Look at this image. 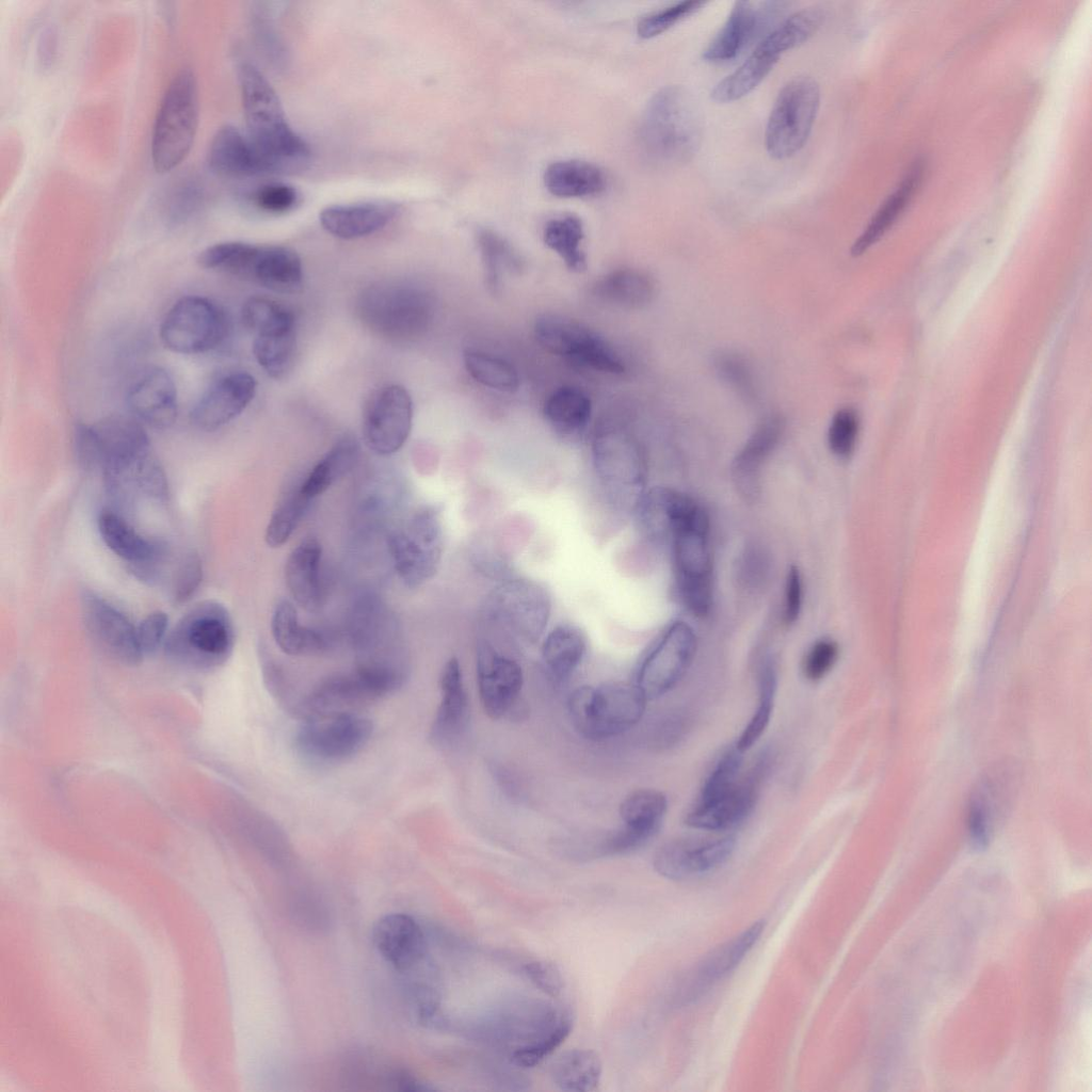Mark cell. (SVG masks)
Returning a JSON list of instances; mask_svg holds the SVG:
<instances>
[{
	"instance_id": "19",
	"label": "cell",
	"mask_w": 1092,
	"mask_h": 1092,
	"mask_svg": "<svg viewBox=\"0 0 1092 1092\" xmlns=\"http://www.w3.org/2000/svg\"><path fill=\"white\" fill-rule=\"evenodd\" d=\"M413 402L408 391L397 384L384 385L372 392L363 415L366 446L379 455L397 452L410 436Z\"/></svg>"
},
{
	"instance_id": "40",
	"label": "cell",
	"mask_w": 1092,
	"mask_h": 1092,
	"mask_svg": "<svg viewBox=\"0 0 1092 1092\" xmlns=\"http://www.w3.org/2000/svg\"><path fill=\"white\" fill-rule=\"evenodd\" d=\"M477 245L483 266L487 290L497 294L501 291L507 275H519L526 268L525 259L501 235L483 228L477 232Z\"/></svg>"
},
{
	"instance_id": "62",
	"label": "cell",
	"mask_w": 1092,
	"mask_h": 1092,
	"mask_svg": "<svg viewBox=\"0 0 1092 1092\" xmlns=\"http://www.w3.org/2000/svg\"><path fill=\"white\" fill-rule=\"evenodd\" d=\"M802 578L799 568L791 566L785 585L784 621L792 624L799 617L802 607Z\"/></svg>"
},
{
	"instance_id": "29",
	"label": "cell",
	"mask_w": 1092,
	"mask_h": 1092,
	"mask_svg": "<svg viewBox=\"0 0 1092 1092\" xmlns=\"http://www.w3.org/2000/svg\"><path fill=\"white\" fill-rule=\"evenodd\" d=\"M127 403L141 423L159 430L167 429L174 424L178 413L175 382L163 368H149L129 387Z\"/></svg>"
},
{
	"instance_id": "16",
	"label": "cell",
	"mask_w": 1092,
	"mask_h": 1092,
	"mask_svg": "<svg viewBox=\"0 0 1092 1092\" xmlns=\"http://www.w3.org/2000/svg\"><path fill=\"white\" fill-rule=\"evenodd\" d=\"M373 733L371 721L353 712L309 719L295 735L298 753L316 765L344 761L357 754Z\"/></svg>"
},
{
	"instance_id": "61",
	"label": "cell",
	"mask_w": 1092,
	"mask_h": 1092,
	"mask_svg": "<svg viewBox=\"0 0 1092 1092\" xmlns=\"http://www.w3.org/2000/svg\"><path fill=\"white\" fill-rule=\"evenodd\" d=\"M168 627V617L162 611H155L136 626L140 648L145 654L154 653L163 642Z\"/></svg>"
},
{
	"instance_id": "41",
	"label": "cell",
	"mask_w": 1092,
	"mask_h": 1092,
	"mask_svg": "<svg viewBox=\"0 0 1092 1092\" xmlns=\"http://www.w3.org/2000/svg\"><path fill=\"white\" fill-rule=\"evenodd\" d=\"M547 422L560 434L573 436L588 425L592 403L589 396L574 386H562L552 391L543 407Z\"/></svg>"
},
{
	"instance_id": "7",
	"label": "cell",
	"mask_w": 1092,
	"mask_h": 1092,
	"mask_svg": "<svg viewBox=\"0 0 1092 1092\" xmlns=\"http://www.w3.org/2000/svg\"><path fill=\"white\" fill-rule=\"evenodd\" d=\"M235 630L228 610L219 601L204 600L183 614L165 639L167 654L186 663L210 668L230 656Z\"/></svg>"
},
{
	"instance_id": "42",
	"label": "cell",
	"mask_w": 1092,
	"mask_h": 1092,
	"mask_svg": "<svg viewBox=\"0 0 1092 1092\" xmlns=\"http://www.w3.org/2000/svg\"><path fill=\"white\" fill-rule=\"evenodd\" d=\"M601 1060L592 1049H571L560 1055L551 1064L550 1077L563 1091H594L600 1081Z\"/></svg>"
},
{
	"instance_id": "26",
	"label": "cell",
	"mask_w": 1092,
	"mask_h": 1092,
	"mask_svg": "<svg viewBox=\"0 0 1092 1092\" xmlns=\"http://www.w3.org/2000/svg\"><path fill=\"white\" fill-rule=\"evenodd\" d=\"M783 4L775 1L759 4L736 1L726 21L704 50L703 59L711 63L736 59L761 34Z\"/></svg>"
},
{
	"instance_id": "8",
	"label": "cell",
	"mask_w": 1092,
	"mask_h": 1092,
	"mask_svg": "<svg viewBox=\"0 0 1092 1092\" xmlns=\"http://www.w3.org/2000/svg\"><path fill=\"white\" fill-rule=\"evenodd\" d=\"M407 673L385 667L357 664L349 673L318 682L299 704L307 720L352 712L401 688Z\"/></svg>"
},
{
	"instance_id": "38",
	"label": "cell",
	"mask_w": 1092,
	"mask_h": 1092,
	"mask_svg": "<svg viewBox=\"0 0 1092 1092\" xmlns=\"http://www.w3.org/2000/svg\"><path fill=\"white\" fill-rule=\"evenodd\" d=\"M587 647V637L579 627L560 624L544 637L541 647L542 659L551 677L557 681H564L580 665Z\"/></svg>"
},
{
	"instance_id": "28",
	"label": "cell",
	"mask_w": 1092,
	"mask_h": 1092,
	"mask_svg": "<svg viewBox=\"0 0 1092 1092\" xmlns=\"http://www.w3.org/2000/svg\"><path fill=\"white\" fill-rule=\"evenodd\" d=\"M765 924L760 920L704 957L682 979L678 990L682 1002L696 999L733 971L758 941Z\"/></svg>"
},
{
	"instance_id": "1",
	"label": "cell",
	"mask_w": 1092,
	"mask_h": 1092,
	"mask_svg": "<svg viewBox=\"0 0 1092 1092\" xmlns=\"http://www.w3.org/2000/svg\"><path fill=\"white\" fill-rule=\"evenodd\" d=\"M246 135L264 161L269 174L304 168L308 144L290 127L277 94L251 63L238 68Z\"/></svg>"
},
{
	"instance_id": "35",
	"label": "cell",
	"mask_w": 1092,
	"mask_h": 1092,
	"mask_svg": "<svg viewBox=\"0 0 1092 1092\" xmlns=\"http://www.w3.org/2000/svg\"><path fill=\"white\" fill-rule=\"evenodd\" d=\"M783 53L777 43L766 34L746 60L716 84L710 93L711 99L727 103L743 98L770 74Z\"/></svg>"
},
{
	"instance_id": "22",
	"label": "cell",
	"mask_w": 1092,
	"mask_h": 1092,
	"mask_svg": "<svg viewBox=\"0 0 1092 1092\" xmlns=\"http://www.w3.org/2000/svg\"><path fill=\"white\" fill-rule=\"evenodd\" d=\"M736 838H678L662 845L653 858L654 869L670 880H688L708 874L732 856Z\"/></svg>"
},
{
	"instance_id": "31",
	"label": "cell",
	"mask_w": 1092,
	"mask_h": 1092,
	"mask_svg": "<svg viewBox=\"0 0 1092 1092\" xmlns=\"http://www.w3.org/2000/svg\"><path fill=\"white\" fill-rule=\"evenodd\" d=\"M440 702L433 720L430 739L437 746H450L461 738L469 720V702L462 669L456 658L444 665L440 677Z\"/></svg>"
},
{
	"instance_id": "6",
	"label": "cell",
	"mask_w": 1092,
	"mask_h": 1092,
	"mask_svg": "<svg viewBox=\"0 0 1092 1092\" xmlns=\"http://www.w3.org/2000/svg\"><path fill=\"white\" fill-rule=\"evenodd\" d=\"M646 702L636 684L613 681L577 688L567 706L572 723L579 734L597 741L633 727L642 719Z\"/></svg>"
},
{
	"instance_id": "58",
	"label": "cell",
	"mask_w": 1092,
	"mask_h": 1092,
	"mask_svg": "<svg viewBox=\"0 0 1092 1092\" xmlns=\"http://www.w3.org/2000/svg\"><path fill=\"white\" fill-rule=\"evenodd\" d=\"M260 210L269 213H284L295 207L300 200L298 190L287 183L271 182L259 187L252 196Z\"/></svg>"
},
{
	"instance_id": "59",
	"label": "cell",
	"mask_w": 1092,
	"mask_h": 1092,
	"mask_svg": "<svg viewBox=\"0 0 1092 1092\" xmlns=\"http://www.w3.org/2000/svg\"><path fill=\"white\" fill-rule=\"evenodd\" d=\"M838 652L837 643L831 639L816 641L803 659L802 671L804 676L812 681L822 679L834 667L838 658Z\"/></svg>"
},
{
	"instance_id": "56",
	"label": "cell",
	"mask_w": 1092,
	"mask_h": 1092,
	"mask_svg": "<svg viewBox=\"0 0 1092 1092\" xmlns=\"http://www.w3.org/2000/svg\"><path fill=\"white\" fill-rule=\"evenodd\" d=\"M860 430L856 412L850 407L838 410L830 423L828 443L831 451L839 457H848L854 451Z\"/></svg>"
},
{
	"instance_id": "4",
	"label": "cell",
	"mask_w": 1092,
	"mask_h": 1092,
	"mask_svg": "<svg viewBox=\"0 0 1092 1092\" xmlns=\"http://www.w3.org/2000/svg\"><path fill=\"white\" fill-rule=\"evenodd\" d=\"M197 261L205 269L225 272L276 292H296L303 283L301 259L286 246L221 242L205 248Z\"/></svg>"
},
{
	"instance_id": "33",
	"label": "cell",
	"mask_w": 1092,
	"mask_h": 1092,
	"mask_svg": "<svg viewBox=\"0 0 1092 1092\" xmlns=\"http://www.w3.org/2000/svg\"><path fill=\"white\" fill-rule=\"evenodd\" d=\"M210 170L224 177L240 178L269 174L247 135L232 125L222 126L213 135L207 155Z\"/></svg>"
},
{
	"instance_id": "5",
	"label": "cell",
	"mask_w": 1092,
	"mask_h": 1092,
	"mask_svg": "<svg viewBox=\"0 0 1092 1092\" xmlns=\"http://www.w3.org/2000/svg\"><path fill=\"white\" fill-rule=\"evenodd\" d=\"M197 123L196 79L190 68H183L167 85L155 117L150 154L157 173H168L186 159L194 143Z\"/></svg>"
},
{
	"instance_id": "50",
	"label": "cell",
	"mask_w": 1092,
	"mask_h": 1092,
	"mask_svg": "<svg viewBox=\"0 0 1092 1092\" xmlns=\"http://www.w3.org/2000/svg\"><path fill=\"white\" fill-rule=\"evenodd\" d=\"M162 200L168 220L184 221L200 210L205 200L204 186L197 177L182 176L171 183Z\"/></svg>"
},
{
	"instance_id": "36",
	"label": "cell",
	"mask_w": 1092,
	"mask_h": 1092,
	"mask_svg": "<svg viewBox=\"0 0 1092 1092\" xmlns=\"http://www.w3.org/2000/svg\"><path fill=\"white\" fill-rule=\"evenodd\" d=\"M271 631L280 651L290 656L319 655L331 646L325 635L300 623L296 609L289 600H280L275 606Z\"/></svg>"
},
{
	"instance_id": "54",
	"label": "cell",
	"mask_w": 1092,
	"mask_h": 1092,
	"mask_svg": "<svg viewBox=\"0 0 1092 1092\" xmlns=\"http://www.w3.org/2000/svg\"><path fill=\"white\" fill-rule=\"evenodd\" d=\"M573 1022L567 1015L546 1037L535 1043L516 1047L511 1054V1061L519 1067H533L551 1055L569 1035Z\"/></svg>"
},
{
	"instance_id": "39",
	"label": "cell",
	"mask_w": 1092,
	"mask_h": 1092,
	"mask_svg": "<svg viewBox=\"0 0 1092 1092\" xmlns=\"http://www.w3.org/2000/svg\"><path fill=\"white\" fill-rule=\"evenodd\" d=\"M547 190L560 197H580L600 193L607 183L597 165L581 160H563L548 165L544 174Z\"/></svg>"
},
{
	"instance_id": "60",
	"label": "cell",
	"mask_w": 1092,
	"mask_h": 1092,
	"mask_svg": "<svg viewBox=\"0 0 1092 1092\" xmlns=\"http://www.w3.org/2000/svg\"><path fill=\"white\" fill-rule=\"evenodd\" d=\"M524 971L531 983L551 997L559 996L564 987L561 971L550 962L539 960L528 962L524 966Z\"/></svg>"
},
{
	"instance_id": "10",
	"label": "cell",
	"mask_w": 1092,
	"mask_h": 1092,
	"mask_svg": "<svg viewBox=\"0 0 1092 1092\" xmlns=\"http://www.w3.org/2000/svg\"><path fill=\"white\" fill-rule=\"evenodd\" d=\"M484 619L518 640L535 643L545 632L551 615V598L539 582L505 577L485 598Z\"/></svg>"
},
{
	"instance_id": "12",
	"label": "cell",
	"mask_w": 1092,
	"mask_h": 1092,
	"mask_svg": "<svg viewBox=\"0 0 1092 1092\" xmlns=\"http://www.w3.org/2000/svg\"><path fill=\"white\" fill-rule=\"evenodd\" d=\"M820 106V87L810 77H796L777 94L770 111L765 145L769 156L785 160L805 145Z\"/></svg>"
},
{
	"instance_id": "25",
	"label": "cell",
	"mask_w": 1092,
	"mask_h": 1092,
	"mask_svg": "<svg viewBox=\"0 0 1092 1092\" xmlns=\"http://www.w3.org/2000/svg\"><path fill=\"white\" fill-rule=\"evenodd\" d=\"M256 381L244 371L229 372L215 380L194 404L190 420L206 432L215 431L238 417L253 400Z\"/></svg>"
},
{
	"instance_id": "30",
	"label": "cell",
	"mask_w": 1092,
	"mask_h": 1092,
	"mask_svg": "<svg viewBox=\"0 0 1092 1092\" xmlns=\"http://www.w3.org/2000/svg\"><path fill=\"white\" fill-rule=\"evenodd\" d=\"M785 420L778 414L765 417L750 435L732 464L734 484L745 500L754 501L760 494L761 468L778 445Z\"/></svg>"
},
{
	"instance_id": "51",
	"label": "cell",
	"mask_w": 1092,
	"mask_h": 1092,
	"mask_svg": "<svg viewBox=\"0 0 1092 1092\" xmlns=\"http://www.w3.org/2000/svg\"><path fill=\"white\" fill-rule=\"evenodd\" d=\"M743 753L735 745L717 760L702 785L697 800L714 798L730 789L741 777Z\"/></svg>"
},
{
	"instance_id": "14",
	"label": "cell",
	"mask_w": 1092,
	"mask_h": 1092,
	"mask_svg": "<svg viewBox=\"0 0 1092 1092\" xmlns=\"http://www.w3.org/2000/svg\"><path fill=\"white\" fill-rule=\"evenodd\" d=\"M241 317L255 336L257 363L271 378H283L291 368L296 344L291 310L271 299L253 296L243 304Z\"/></svg>"
},
{
	"instance_id": "3",
	"label": "cell",
	"mask_w": 1092,
	"mask_h": 1092,
	"mask_svg": "<svg viewBox=\"0 0 1092 1092\" xmlns=\"http://www.w3.org/2000/svg\"><path fill=\"white\" fill-rule=\"evenodd\" d=\"M356 307L368 328L395 341L423 336L435 312L434 299L427 290L401 282L369 286L359 294Z\"/></svg>"
},
{
	"instance_id": "13",
	"label": "cell",
	"mask_w": 1092,
	"mask_h": 1092,
	"mask_svg": "<svg viewBox=\"0 0 1092 1092\" xmlns=\"http://www.w3.org/2000/svg\"><path fill=\"white\" fill-rule=\"evenodd\" d=\"M160 339L170 351L200 354L223 343L228 334V320L215 302L200 295L178 300L164 316Z\"/></svg>"
},
{
	"instance_id": "43",
	"label": "cell",
	"mask_w": 1092,
	"mask_h": 1092,
	"mask_svg": "<svg viewBox=\"0 0 1092 1092\" xmlns=\"http://www.w3.org/2000/svg\"><path fill=\"white\" fill-rule=\"evenodd\" d=\"M921 177L922 165L916 163L855 240L851 247L852 256L857 257L865 253L889 229L916 191Z\"/></svg>"
},
{
	"instance_id": "55",
	"label": "cell",
	"mask_w": 1092,
	"mask_h": 1092,
	"mask_svg": "<svg viewBox=\"0 0 1092 1092\" xmlns=\"http://www.w3.org/2000/svg\"><path fill=\"white\" fill-rule=\"evenodd\" d=\"M704 5V1H681L663 10L648 14L638 22V35L642 38L655 37L665 32L680 20L697 12Z\"/></svg>"
},
{
	"instance_id": "34",
	"label": "cell",
	"mask_w": 1092,
	"mask_h": 1092,
	"mask_svg": "<svg viewBox=\"0 0 1092 1092\" xmlns=\"http://www.w3.org/2000/svg\"><path fill=\"white\" fill-rule=\"evenodd\" d=\"M321 557L319 541L307 537L292 549L285 566L286 583L291 596L308 612H317L323 605Z\"/></svg>"
},
{
	"instance_id": "27",
	"label": "cell",
	"mask_w": 1092,
	"mask_h": 1092,
	"mask_svg": "<svg viewBox=\"0 0 1092 1092\" xmlns=\"http://www.w3.org/2000/svg\"><path fill=\"white\" fill-rule=\"evenodd\" d=\"M378 953L399 973H407L427 957V940L420 925L410 915L392 913L381 917L372 928Z\"/></svg>"
},
{
	"instance_id": "52",
	"label": "cell",
	"mask_w": 1092,
	"mask_h": 1092,
	"mask_svg": "<svg viewBox=\"0 0 1092 1092\" xmlns=\"http://www.w3.org/2000/svg\"><path fill=\"white\" fill-rule=\"evenodd\" d=\"M713 367L719 378L746 399L755 396L754 374L749 362L739 353L720 351Z\"/></svg>"
},
{
	"instance_id": "18",
	"label": "cell",
	"mask_w": 1092,
	"mask_h": 1092,
	"mask_svg": "<svg viewBox=\"0 0 1092 1092\" xmlns=\"http://www.w3.org/2000/svg\"><path fill=\"white\" fill-rule=\"evenodd\" d=\"M709 527H688L672 536L677 590L685 607L703 617L712 605Z\"/></svg>"
},
{
	"instance_id": "45",
	"label": "cell",
	"mask_w": 1092,
	"mask_h": 1092,
	"mask_svg": "<svg viewBox=\"0 0 1092 1092\" xmlns=\"http://www.w3.org/2000/svg\"><path fill=\"white\" fill-rule=\"evenodd\" d=\"M668 810L665 796L655 789H639L629 793L620 805L623 825L649 840L661 828Z\"/></svg>"
},
{
	"instance_id": "37",
	"label": "cell",
	"mask_w": 1092,
	"mask_h": 1092,
	"mask_svg": "<svg viewBox=\"0 0 1092 1092\" xmlns=\"http://www.w3.org/2000/svg\"><path fill=\"white\" fill-rule=\"evenodd\" d=\"M592 295L598 301L622 308H641L655 294L653 279L644 272L622 268L613 270L599 279L592 288Z\"/></svg>"
},
{
	"instance_id": "49",
	"label": "cell",
	"mask_w": 1092,
	"mask_h": 1092,
	"mask_svg": "<svg viewBox=\"0 0 1092 1092\" xmlns=\"http://www.w3.org/2000/svg\"><path fill=\"white\" fill-rule=\"evenodd\" d=\"M310 501L300 486L286 495L273 511L266 528L264 541L269 547H280L289 540Z\"/></svg>"
},
{
	"instance_id": "53",
	"label": "cell",
	"mask_w": 1092,
	"mask_h": 1092,
	"mask_svg": "<svg viewBox=\"0 0 1092 1092\" xmlns=\"http://www.w3.org/2000/svg\"><path fill=\"white\" fill-rule=\"evenodd\" d=\"M203 579V564L195 551L186 552L170 574L168 590L173 600L182 604L198 590Z\"/></svg>"
},
{
	"instance_id": "23",
	"label": "cell",
	"mask_w": 1092,
	"mask_h": 1092,
	"mask_svg": "<svg viewBox=\"0 0 1092 1092\" xmlns=\"http://www.w3.org/2000/svg\"><path fill=\"white\" fill-rule=\"evenodd\" d=\"M524 682L520 665L492 643L477 649V685L485 713L495 720L505 717L516 704Z\"/></svg>"
},
{
	"instance_id": "63",
	"label": "cell",
	"mask_w": 1092,
	"mask_h": 1092,
	"mask_svg": "<svg viewBox=\"0 0 1092 1092\" xmlns=\"http://www.w3.org/2000/svg\"><path fill=\"white\" fill-rule=\"evenodd\" d=\"M57 50V33L53 28L47 27L41 34L37 47V54L42 66L49 67L54 61Z\"/></svg>"
},
{
	"instance_id": "17",
	"label": "cell",
	"mask_w": 1092,
	"mask_h": 1092,
	"mask_svg": "<svg viewBox=\"0 0 1092 1092\" xmlns=\"http://www.w3.org/2000/svg\"><path fill=\"white\" fill-rule=\"evenodd\" d=\"M696 649L693 629L682 621L669 625L640 662L635 684L647 701L671 691L685 676Z\"/></svg>"
},
{
	"instance_id": "47",
	"label": "cell",
	"mask_w": 1092,
	"mask_h": 1092,
	"mask_svg": "<svg viewBox=\"0 0 1092 1092\" xmlns=\"http://www.w3.org/2000/svg\"><path fill=\"white\" fill-rule=\"evenodd\" d=\"M759 701L756 710L738 737L735 746L742 753L750 750L769 725L777 689V670L772 658L762 660L758 673Z\"/></svg>"
},
{
	"instance_id": "48",
	"label": "cell",
	"mask_w": 1092,
	"mask_h": 1092,
	"mask_svg": "<svg viewBox=\"0 0 1092 1092\" xmlns=\"http://www.w3.org/2000/svg\"><path fill=\"white\" fill-rule=\"evenodd\" d=\"M463 362L468 374L481 385L503 392H514L519 387V375L508 360L486 352L466 349Z\"/></svg>"
},
{
	"instance_id": "2",
	"label": "cell",
	"mask_w": 1092,
	"mask_h": 1092,
	"mask_svg": "<svg viewBox=\"0 0 1092 1092\" xmlns=\"http://www.w3.org/2000/svg\"><path fill=\"white\" fill-rule=\"evenodd\" d=\"M703 135L698 109L681 86L659 90L648 101L638 129L643 158L653 166L684 165L697 152Z\"/></svg>"
},
{
	"instance_id": "9",
	"label": "cell",
	"mask_w": 1092,
	"mask_h": 1092,
	"mask_svg": "<svg viewBox=\"0 0 1092 1092\" xmlns=\"http://www.w3.org/2000/svg\"><path fill=\"white\" fill-rule=\"evenodd\" d=\"M596 477L612 505L635 509L644 493L645 457L637 438L620 427H606L592 440Z\"/></svg>"
},
{
	"instance_id": "15",
	"label": "cell",
	"mask_w": 1092,
	"mask_h": 1092,
	"mask_svg": "<svg viewBox=\"0 0 1092 1092\" xmlns=\"http://www.w3.org/2000/svg\"><path fill=\"white\" fill-rule=\"evenodd\" d=\"M533 332L543 349L578 366L611 374L626 369L611 344L579 321L547 314L536 319Z\"/></svg>"
},
{
	"instance_id": "11",
	"label": "cell",
	"mask_w": 1092,
	"mask_h": 1092,
	"mask_svg": "<svg viewBox=\"0 0 1092 1092\" xmlns=\"http://www.w3.org/2000/svg\"><path fill=\"white\" fill-rule=\"evenodd\" d=\"M394 568L408 588H417L437 573L444 550L440 511L424 507L416 511L387 537Z\"/></svg>"
},
{
	"instance_id": "46",
	"label": "cell",
	"mask_w": 1092,
	"mask_h": 1092,
	"mask_svg": "<svg viewBox=\"0 0 1092 1092\" xmlns=\"http://www.w3.org/2000/svg\"><path fill=\"white\" fill-rule=\"evenodd\" d=\"M584 238L581 220L572 214L557 216L547 221L543 229V240L572 272L587 269V256L582 250Z\"/></svg>"
},
{
	"instance_id": "32",
	"label": "cell",
	"mask_w": 1092,
	"mask_h": 1092,
	"mask_svg": "<svg viewBox=\"0 0 1092 1092\" xmlns=\"http://www.w3.org/2000/svg\"><path fill=\"white\" fill-rule=\"evenodd\" d=\"M399 205L387 200L335 205L319 215L322 227L341 239H356L383 229L398 214Z\"/></svg>"
},
{
	"instance_id": "24",
	"label": "cell",
	"mask_w": 1092,
	"mask_h": 1092,
	"mask_svg": "<svg viewBox=\"0 0 1092 1092\" xmlns=\"http://www.w3.org/2000/svg\"><path fill=\"white\" fill-rule=\"evenodd\" d=\"M81 608L89 632L107 654L127 665L142 660L136 626L119 609L93 592L82 595Z\"/></svg>"
},
{
	"instance_id": "21",
	"label": "cell",
	"mask_w": 1092,
	"mask_h": 1092,
	"mask_svg": "<svg viewBox=\"0 0 1092 1092\" xmlns=\"http://www.w3.org/2000/svg\"><path fill=\"white\" fill-rule=\"evenodd\" d=\"M769 761L768 754H762L729 790L709 800H696L686 815V824L697 830L720 832L743 822L754 808Z\"/></svg>"
},
{
	"instance_id": "44",
	"label": "cell",
	"mask_w": 1092,
	"mask_h": 1092,
	"mask_svg": "<svg viewBox=\"0 0 1092 1092\" xmlns=\"http://www.w3.org/2000/svg\"><path fill=\"white\" fill-rule=\"evenodd\" d=\"M359 456V445L355 438L346 436L314 466L301 492L310 500L326 492L336 481L348 473Z\"/></svg>"
},
{
	"instance_id": "57",
	"label": "cell",
	"mask_w": 1092,
	"mask_h": 1092,
	"mask_svg": "<svg viewBox=\"0 0 1092 1092\" xmlns=\"http://www.w3.org/2000/svg\"><path fill=\"white\" fill-rule=\"evenodd\" d=\"M737 579L744 589H761L770 574L768 553L758 545L748 546L738 559Z\"/></svg>"
},
{
	"instance_id": "20",
	"label": "cell",
	"mask_w": 1092,
	"mask_h": 1092,
	"mask_svg": "<svg viewBox=\"0 0 1092 1092\" xmlns=\"http://www.w3.org/2000/svg\"><path fill=\"white\" fill-rule=\"evenodd\" d=\"M98 530L108 548L129 564V569L147 584L162 581L170 561L167 545L139 533L122 514L103 510L98 517Z\"/></svg>"
}]
</instances>
